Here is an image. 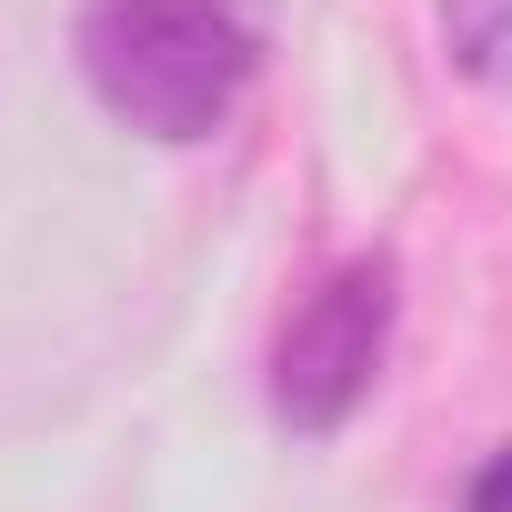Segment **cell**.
Wrapping results in <instances>:
<instances>
[{"mask_svg":"<svg viewBox=\"0 0 512 512\" xmlns=\"http://www.w3.org/2000/svg\"><path fill=\"white\" fill-rule=\"evenodd\" d=\"M81 81L141 141H211L231 131L251 71H262V11L251 0H81Z\"/></svg>","mask_w":512,"mask_h":512,"instance_id":"obj_1","label":"cell"},{"mask_svg":"<svg viewBox=\"0 0 512 512\" xmlns=\"http://www.w3.org/2000/svg\"><path fill=\"white\" fill-rule=\"evenodd\" d=\"M462 512H512V442L482 452V472L462 482Z\"/></svg>","mask_w":512,"mask_h":512,"instance_id":"obj_4","label":"cell"},{"mask_svg":"<svg viewBox=\"0 0 512 512\" xmlns=\"http://www.w3.org/2000/svg\"><path fill=\"white\" fill-rule=\"evenodd\" d=\"M392 312H402V292H392V262H382V251L322 272V292H312V302L282 322V342H272V422L302 432V442H332V432L372 402V382H382V362H392Z\"/></svg>","mask_w":512,"mask_h":512,"instance_id":"obj_2","label":"cell"},{"mask_svg":"<svg viewBox=\"0 0 512 512\" xmlns=\"http://www.w3.org/2000/svg\"><path fill=\"white\" fill-rule=\"evenodd\" d=\"M432 21H442V61L472 91L512 81V0H432Z\"/></svg>","mask_w":512,"mask_h":512,"instance_id":"obj_3","label":"cell"}]
</instances>
